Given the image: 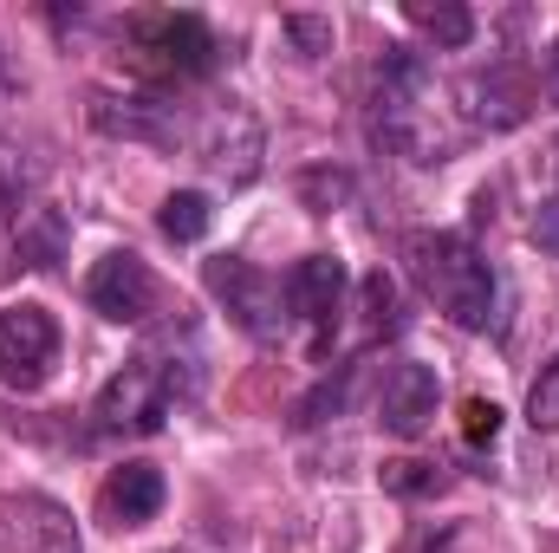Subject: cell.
<instances>
[{
    "label": "cell",
    "instance_id": "obj_6",
    "mask_svg": "<svg viewBox=\"0 0 559 553\" xmlns=\"http://www.w3.org/2000/svg\"><path fill=\"white\" fill-rule=\"evenodd\" d=\"M280 286H286V319H299L312 332V358L325 365L332 339H338V326L352 313V274H345V261L338 255H306V261L286 268Z\"/></svg>",
    "mask_w": 559,
    "mask_h": 553
},
{
    "label": "cell",
    "instance_id": "obj_8",
    "mask_svg": "<svg viewBox=\"0 0 559 553\" xmlns=\"http://www.w3.org/2000/svg\"><path fill=\"white\" fill-rule=\"evenodd\" d=\"M85 299L98 319L111 326H150L163 313V280L150 274V261L131 255V248H111L92 274H85Z\"/></svg>",
    "mask_w": 559,
    "mask_h": 553
},
{
    "label": "cell",
    "instance_id": "obj_7",
    "mask_svg": "<svg viewBox=\"0 0 559 553\" xmlns=\"http://www.w3.org/2000/svg\"><path fill=\"white\" fill-rule=\"evenodd\" d=\"M59 365V319L39 299L0 306V385L7 391H39Z\"/></svg>",
    "mask_w": 559,
    "mask_h": 553
},
{
    "label": "cell",
    "instance_id": "obj_16",
    "mask_svg": "<svg viewBox=\"0 0 559 553\" xmlns=\"http://www.w3.org/2000/svg\"><path fill=\"white\" fill-rule=\"evenodd\" d=\"M391 332H397V280L378 268V274L358 280V352H371Z\"/></svg>",
    "mask_w": 559,
    "mask_h": 553
},
{
    "label": "cell",
    "instance_id": "obj_10",
    "mask_svg": "<svg viewBox=\"0 0 559 553\" xmlns=\"http://www.w3.org/2000/svg\"><path fill=\"white\" fill-rule=\"evenodd\" d=\"M189 150H195V163H209L228 189H241V183H254V169H261V125L248 118V111H209L202 125H189Z\"/></svg>",
    "mask_w": 559,
    "mask_h": 553
},
{
    "label": "cell",
    "instance_id": "obj_19",
    "mask_svg": "<svg viewBox=\"0 0 559 553\" xmlns=\"http://www.w3.org/2000/svg\"><path fill=\"white\" fill-rule=\"evenodd\" d=\"M527 423L534 430H559V352L540 365V378L527 385Z\"/></svg>",
    "mask_w": 559,
    "mask_h": 553
},
{
    "label": "cell",
    "instance_id": "obj_5",
    "mask_svg": "<svg viewBox=\"0 0 559 553\" xmlns=\"http://www.w3.org/2000/svg\"><path fill=\"white\" fill-rule=\"evenodd\" d=\"M202 286H209L215 306H222L248 339H261V345H274L280 332L293 326V319H286V286H280V274L254 268L248 255H209V261H202Z\"/></svg>",
    "mask_w": 559,
    "mask_h": 553
},
{
    "label": "cell",
    "instance_id": "obj_2",
    "mask_svg": "<svg viewBox=\"0 0 559 553\" xmlns=\"http://www.w3.org/2000/svg\"><path fill=\"white\" fill-rule=\"evenodd\" d=\"M404 261H411V280L423 286V299L462 326V332H488L495 326V306H501V280L488 268V255L455 235V228H417L404 235Z\"/></svg>",
    "mask_w": 559,
    "mask_h": 553
},
{
    "label": "cell",
    "instance_id": "obj_11",
    "mask_svg": "<svg viewBox=\"0 0 559 553\" xmlns=\"http://www.w3.org/2000/svg\"><path fill=\"white\" fill-rule=\"evenodd\" d=\"M436 411H442V378L429 365H417V358H397L384 372V391H378V423L397 443H417V436H429Z\"/></svg>",
    "mask_w": 559,
    "mask_h": 553
},
{
    "label": "cell",
    "instance_id": "obj_21",
    "mask_svg": "<svg viewBox=\"0 0 559 553\" xmlns=\"http://www.w3.org/2000/svg\"><path fill=\"white\" fill-rule=\"evenodd\" d=\"M280 26H286V39H293L306 59H325V52H332V20H319V13H286Z\"/></svg>",
    "mask_w": 559,
    "mask_h": 553
},
{
    "label": "cell",
    "instance_id": "obj_24",
    "mask_svg": "<svg viewBox=\"0 0 559 553\" xmlns=\"http://www.w3.org/2000/svg\"><path fill=\"white\" fill-rule=\"evenodd\" d=\"M345 189H352V176H332V169H312V176H299V196H306L319 215H325V209H332Z\"/></svg>",
    "mask_w": 559,
    "mask_h": 553
},
{
    "label": "cell",
    "instance_id": "obj_9",
    "mask_svg": "<svg viewBox=\"0 0 559 553\" xmlns=\"http://www.w3.org/2000/svg\"><path fill=\"white\" fill-rule=\"evenodd\" d=\"M92 125L105 138H131V143H156V150H176L189 143V111L176 105V92H92Z\"/></svg>",
    "mask_w": 559,
    "mask_h": 553
},
{
    "label": "cell",
    "instance_id": "obj_17",
    "mask_svg": "<svg viewBox=\"0 0 559 553\" xmlns=\"http://www.w3.org/2000/svg\"><path fill=\"white\" fill-rule=\"evenodd\" d=\"M156 222H163V235H169V242H182V248H189V242H202V235H209L215 202H209L202 189H176V196H163V215H156Z\"/></svg>",
    "mask_w": 559,
    "mask_h": 553
},
{
    "label": "cell",
    "instance_id": "obj_25",
    "mask_svg": "<svg viewBox=\"0 0 559 553\" xmlns=\"http://www.w3.org/2000/svg\"><path fill=\"white\" fill-rule=\"evenodd\" d=\"M547 85H559V33H554V46H547Z\"/></svg>",
    "mask_w": 559,
    "mask_h": 553
},
{
    "label": "cell",
    "instance_id": "obj_14",
    "mask_svg": "<svg viewBox=\"0 0 559 553\" xmlns=\"http://www.w3.org/2000/svg\"><path fill=\"white\" fill-rule=\"evenodd\" d=\"M13 534H20V553H79V534H72V515L46 495H20L13 502Z\"/></svg>",
    "mask_w": 559,
    "mask_h": 553
},
{
    "label": "cell",
    "instance_id": "obj_22",
    "mask_svg": "<svg viewBox=\"0 0 559 553\" xmlns=\"http://www.w3.org/2000/svg\"><path fill=\"white\" fill-rule=\"evenodd\" d=\"M534 242L559 261V138H554V183H547V196H540V209H534Z\"/></svg>",
    "mask_w": 559,
    "mask_h": 553
},
{
    "label": "cell",
    "instance_id": "obj_20",
    "mask_svg": "<svg viewBox=\"0 0 559 553\" xmlns=\"http://www.w3.org/2000/svg\"><path fill=\"white\" fill-rule=\"evenodd\" d=\"M384 489L404 495V502H417V495L442 489V469H429V462H384Z\"/></svg>",
    "mask_w": 559,
    "mask_h": 553
},
{
    "label": "cell",
    "instance_id": "obj_13",
    "mask_svg": "<svg viewBox=\"0 0 559 553\" xmlns=\"http://www.w3.org/2000/svg\"><path fill=\"white\" fill-rule=\"evenodd\" d=\"M462 92H468L475 125H488V131H514V125H527V111H534V79H527L521 66H508V59H495L488 72H475Z\"/></svg>",
    "mask_w": 559,
    "mask_h": 553
},
{
    "label": "cell",
    "instance_id": "obj_23",
    "mask_svg": "<svg viewBox=\"0 0 559 553\" xmlns=\"http://www.w3.org/2000/svg\"><path fill=\"white\" fill-rule=\"evenodd\" d=\"M462 436H468V443H495V436H501V404L468 398V404H462Z\"/></svg>",
    "mask_w": 559,
    "mask_h": 553
},
{
    "label": "cell",
    "instance_id": "obj_4",
    "mask_svg": "<svg viewBox=\"0 0 559 553\" xmlns=\"http://www.w3.org/2000/svg\"><path fill=\"white\" fill-rule=\"evenodd\" d=\"M124 46H131V66L156 92H176V85H195L222 66V39L202 13H176V7H150L124 20Z\"/></svg>",
    "mask_w": 559,
    "mask_h": 553
},
{
    "label": "cell",
    "instance_id": "obj_15",
    "mask_svg": "<svg viewBox=\"0 0 559 553\" xmlns=\"http://www.w3.org/2000/svg\"><path fill=\"white\" fill-rule=\"evenodd\" d=\"M66 215L59 209H26L20 222H13V248H20V261L26 268H59L66 261Z\"/></svg>",
    "mask_w": 559,
    "mask_h": 553
},
{
    "label": "cell",
    "instance_id": "obj_12",
    "mask_svg": "<svg viewBox=\"0 0 559 553\" xmlns=\"http://www.w3.org/2000/svg\"><path fill=\"white\" fill-rule=\"evenodd\" d=\"M163 502H169V482H163L156 462H118V469L105 475V489H98V515H105L111 528H143V521H156Z\"/></svg>",
    "mask_w": 559,
    "mask_h": 553
},
{
    "label": "cell",
    "instance_id": "obj_1",
    "mask_svg": "<svg viewBox=\"0 0 559 553\" xmlns=\"http://www.w3.org/2000/svg\"><path fill=\"white\" fill-rule=\"evenodd\" d=\"M202 391V352L189 345V326H163L156 339H143L124 358V372L105 378V391L92 398V436H156L176 404H189Z\"/></svg>",
    "mask_w": 559,
    "mask_h": 553
},
{
    "label": "cell",
    "instance_id": "obj_26",
    "mask_svg": "<svg viewBox=\"0 0 559 553\" xmlns=\"http://www.w3.org/2000/svg\"><path fill=\"white\" fill-rule=\"evenodd\" d=\"M0 222H7V209H0Z\"/></svg>",
    "mask_w": 559,
    "mask_h": 553
},
{
    "label": "cell",
    "instance_id": "obj_18",
    "mask_svg": "<svg viewBox=\"0 0 559 553\" xmlns=\"http://www.w3.org/2000/svg\"><path fill=\"white\" fill-rule=\"evenodd\" d=\"M404 20H411V26H423V33H429L436 46H449V52L475 39V13H468V7H455V0H442V7H423V0H411V7H404Z\"/></svg>",
    "mask_w": 559,
    "mask_h": 553
},
{
    "label": "cell",
    "instance_id": "obj_3",
    "mask_svg": "<svg viewBox=\"0 0 559 553\" xmlns=\"http://www.w3.org/2000/svg\"><path fill=\"white\" fill-rule=\"evenodd\" d=\"M371 131L411 163H449V138L429 111V59L417 46H384L371 72Z\"/></svg>",
    "mask_w": 559,
    "mask_h": 553
}]
</instances>
